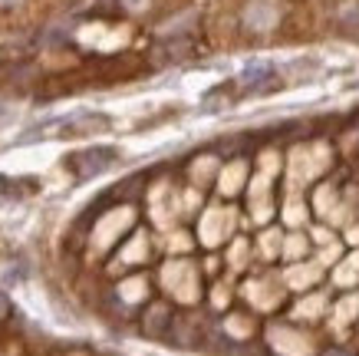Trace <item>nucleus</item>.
I'll return each instance as SVG.
<instances>
[{
    "label": "nucleus",
    "instance_id": "1",
    "mask_svg": "<svg viewBox=\"0 0 359 356\" xmlns=\"http://www.w3.org/2000/svg\"><path fill=\"white\" fill-rule=\"evenodd\" d=\"M73 162H76V172L83 175V178H89V175L102 172L106 165L116 162V152L112 149H89V152H83V155H76Z\"/></svg>",
    "mask_w": 359,
    "mask_h": 356
},
{
    "label": "nucleus",
    "instance_id": "2",
    "mask_svg": "<svg viewBox=\"0 0 359 356\" xmlns=\"http://www.w3.org/2000/svg\"><path fill=\"white\" fill-rule=\"evenodd\" d=\"M271 76H273L271 66H248L241 79H244V83H250V86H257V83H264V79H271Z\"/></svg>",
    "mask_w": 359,
    "mask_h": 356
},
{
    "label": "nucleus",
    "instance_id": "3",
    "mask_svg": "<svg viewBox=\"0 0 359 356\" xmlns=\"http://www.w3.org/2000/svg\"><path fill=\"white\" fill-rule=\"evenodd\" d=\"M4 313H7V297L0 294V317H4Z\"/></svg>",
    "mask_w": 359,
    "mask_h": 356
},
{
    "label": "nucleus",
    "instance_id": "4",
    "mask_svg": "<svg viewBox=\"0 0 359 356\" xmlns=\"http://www.w3.org/2000/svg\"><path fill=\"white\" fill-rule=\"evenodd\" d=\"M327 356H346V353H339V350H330V353Z\"/></svg>",
    "mask_w": 359,
    "mask_h": 356
}]
</instances>
